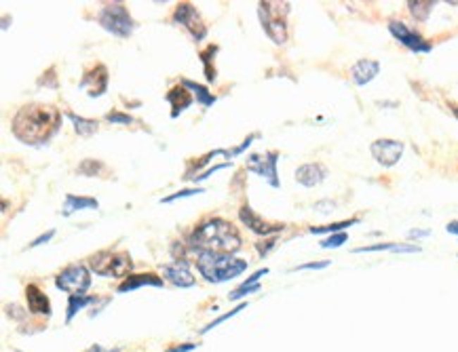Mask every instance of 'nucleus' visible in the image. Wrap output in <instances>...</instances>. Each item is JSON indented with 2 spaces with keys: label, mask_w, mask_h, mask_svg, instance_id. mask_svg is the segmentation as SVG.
<instances>
[{
  "label": "nucleus",
  "mask_w": 458,
  "mask_h": 352,
  "mask_svg": "<svg viewBox=\"0 0 458 352\" xmlns=\"http://www.w3.org/2000/svg\"><path fill=\"white\" fill-rule=\"evenodd\" d=\"M378 72H380V63L374 61V59H361V61H357V63L351 68V76H353V80H355L359 87H364V84H368L370 80H374V78L378 76Z\"/></svg>",
  "instance_id": "dca6fc26"
},
{
  "label": "nucleus",
  "mask_w": 458,
  "mask_h": 352,
  "mask_svg": "<svg viewBox=\"0 0 458 352\" xmlns=\"http://www.w3.org/2000/svg\"><path fill=\"white\" fill-rule=\"evenodd\" d=\"M372 156L383 165V167H393L402 154H404V144L397 142V139H376L372 146Z\"/></svg>",
  "instance_id": "9d476101"
},
{
  "label": "nucleus",
  "mask_w": 458,
  "mask_h": 352,
  "mask_svg": "<svg viewBox=\"0 0 458 352\" xmlns=\"http://www.w3.org/2000/svg\"><path fill=\"white\" fill-rule=\"evenodd\" d=\"M197 270L201 277L209 283H224L241 272L247 270V262L233 258L228 253H209V251H199L197 253Z\"/></svg>",
  "instance_id": "7ed1b4c3"
},
{
  "label": "nucleus",
  "mask_w": 458,
  "mask_h": 352,
  "mask_svg": "<svg viewBox=\"0 0 458 352\" xmlns=\"http://www.w3.org/2000/svg\"><path fill=\"white\" fill-rule=\"evenodd\" d=\"M433 6H435L433 0H410V2H408L410 13H412L419 21H427V17H429V13L433 11Z\"/></svg>",
  "instance_id": "5701e85b"
},
{
  "label": "nucleus",
  "mask_w": 458,
  "mask_h": 352,
  "mask_svg": "<svg viewBox=\"0 0 458 352\" xmlns=\"http://www.w3.org/2000/svg\"><path fill=\"white\" fill-rule=\"evenodd\" d=\"M427 234H429V230H412V232H410L412 239H416V237H427Z\"/></svg>",
  "instance_id": "ea45409f"
},
{
  "label": "nucleus",
  "mask_w": 458,
  "mask_h": 352,
  "mask_svg": "<svg viewBox=\"0 0 458 352\" xmlns=\"http://www.w3.org/2000/svg\"><path fill=\"white\" fill-rule=\"evenodd\" d=\"M201 192H203L201 188H188V190H180V192H175V194H171V196H165V199H163V203H165V205H169V203H173V201H178V199L194 196V194H201Z\"/></svg>",
  "instance_id": "c756f323"
},
{
  "label": "nucleus",
  "mask_w": 458,
  "mask_h": 352,
  "mask_svg": "<svg viewBox=\"0 0 458 352\" xmlns=\"http://www.w3.org/2000/svg\"><path fill=\"white\" fill-rule=\"evenodd\" d=\"M277 161H279V154L277 152H266V154H252L245 163V167L260 175V177H266L268 184L273 188H279V177H277Z\"/></svg>",
  "instance_id": "1a4fd4ad"
},
{
  "label": "nucleus",
  "mask_w": 458,
  "mask_h": 352,
  "mask_svg": "<svg viewBox=\"0 0 458 352\" xmlns=\"http://www.w3.org/2000/svg\"><path fill=\"white\" fill-rule=\"evenodd\" d=\"M173 21L184 25L194 40H203L205 34H207V25L201 17V13L190 4V2H182L175 6V13H173Z\"/></svg>",
  "instance_id": "6e6552de"
},
{
  "label": "nucleus",
  "mask_w": 458,
  "mask_h": 352,
  "mask_svg": "<svg viewBox=\"0 0 458 352\" xmlns=\"http://www.w3.org/2000/svg\"><path fill=\"white\" fill-rule=\"evenodd\" d=\"M182 84L188 87V89L197 95V101H199L201 106H213V103H216V95H211L203 84H197V82H192V80H182Z\"/></svg>",
  "instance_id": "b1692460"
},
{
  "label": "nucleus",
  "mask_w": 458,
  "mask_h": 352,
  "mask_svg": "<svg viewBox=\"0 0 458 352\" xmlns=\"http://www.w3.org/2000/svg\"><path fill=\"white\" fill-rule=\"evenodd\" d=\"M254 291H260V285L258 283H243L241 287H237L233 294H230V300H239L247 294H254Z\"/></svg>",
  "instance_id": "c85d7f7f"
},
{
  "label": "nucleus",
  "mask_w": 458,
  "mask_h": 352,
  "mask_svg": "<svg viewBox=\"0 0 458 352\" xmlns=\"http://www.w3.org/2000/svg\"><path fill=\"white\" fill-rule=\"evenodd\" d=\"M452 112H454V116L458 118V106H452Z\"/></svg>",
  "instance_id": "79ce46f5"
},
{
  "label": "nucleus",
  "mask_w": 458,
  "mask_h": 352,
  "mask_svg": "<svg viewBox=\"0 0 458 352\" xmlns=\"http://www.w3.org/2000/svg\"><path fill=\"white\" fill-rule=\"evenodd\" d=\"M97 169H101L99 163H95V161H85V163L78 167V173H82V175H97V173H95Z\"/></svg>",
  "instance_id": "473e14b6"
},
{
  "label": "nucleus",
  "mask_w": 458,
  "mask_h": 352,
  "mask_svg": "<svg viewBox=\"0 0 458 352\" xmlns=\"http://www.w3.org/2000/svg\"><path fill=\"white\" fill-rule=\"evenodd\" d=\"M330 262H309V264H302L298 266V270H321V268H328Z\"/></svg>",
  "instance_id": "72a5a7b5"
},
{
  "label": "nucleus",
  "mask_w": 458,
  "mask_h": 352,
  "mask_svg": "<svg viewBox=\"0 0 458 352\" xmlns=\"http://www.w3.org/2000/svg\"><path fill=\"white\" fill-rule=\"evenodd\" d=\"M389 30H391V34H393L402 44H406L410 51H414V53H429V51H431V44L425 42V38H423L421 34L412 32L406 23H402V21H391V23H389Z\"/></svg>",
  "instance_id": "9b49d317"
},
{
  "label": "nucleus",
  "mask_w": 458,
  "mask_h": 352,
  "mask_svg": "<svg viewBox=\"0 0 458 352\" xmlns=\"http://www.w3.org/2000/svg\"><path fill=\"white\" fill-rule=\"evenodd\" d=\"M326 177H328V169L319 163H309V165H302L296 169V182L307 186V188L321 184Z\"/></svg>",
  "instance_id": "2eb2a0df"
},
{
  "label": "nucleus",
  "mask_w": 458,
  "mask_h": 352,
  "mask_svg": "<svg viewBox=\"0 0 458 352\" xmlns=\"http://www.w3.org/2000/svg\"><path fill=\"white\" fill-rule=\"evenodd\" d=\"M53 237H55V230H47L42 237H38L36 241H32V243H30V247H38V245L47 243V241H49V239H53Z\"/></svg>",
  "instance_id": "f704fd0d"
},
{
  "label": "nucleus",
  "mask_w": 458,
  "mask_h": 352,
  "mask_svg": "<svg viewBox=\"0 0 458 352\" xmlns=\"http://www.w3.org/2000/svg\"><path fill=\"white\" fill-rule=\"evenodd\" d=\"M239 220L252 230V232H256V234H260V237H268V234H277V232H281L285 226L283 224H271V222H264L258 213H254L247 205L245 207H241V211H239Z\"/></svg>",
  "instance_id": "f8f14e48"
},
{
  "label": "nucleus",
  "mask_w": 458,
  "mask_h": 352,
  "mask_svg": "<svg viewBox=\"0 0 458 352\" xmlns=\"http://www.w3.org/2000/svg\"><path fill=\"white\" fill-rule=\"evenodd\" d=\"M226 167H228V165H216V167H211V169H207L205 173H201V175H199L197 180H205V177H209V175H211L213 171H220V169H226Z\"/></svg>",
  "instance_id": "c9c22d12"
},
{
  "label": "nucleus",
  "mask_w": 458,
  "mask_h": 352,
  "mask_svg": "<svg viewBox=\"0 0 458 352\" xmlns=\"http://www.w3.org/2000/svg\"><path fill=\"white\" fill-rule=\"evenodd\" d=\"M243 308H247V306H245V304H241V306H237L235 310H230V313H226V315H222L220 319H216V321H211V323H209L207 327H203V329H201V334H207L209 329H213V327H218L220 323H224V321H228V319H233V317H235V315H239V313H241Z\"/></svg>",
  "instance_id": "bb28decb"
},
{
  "label": "nucleus",
  "mask_w": 458,
  "mask_h": 352,
  "mask_svg": "<svg viewBox=\"0 0 458 352\" xmlns=\"http://www.w3.org/2000/svg\"><path fill=\"white\" fill-rule=\"evenodd\" d=\"M80 87L89 89V95H91V97L104 95L106 89H108V72H106V65L97 63L91 72H87V76L82 78Z\"/></svg>",
  "instance_id": "ddd939ff"
},
{
  "label": "nucleus",
  "mask_w": 458,
  "mask_h": 352,
  "mask_svg": "<svg viewBox=\"0 0 458 352\" xmlns=\"http://www.w3.org/2000/svg\"><path fill=\"white\" fill-rule=\"evenodd\" d=\"M167 101L173 106V108H171V118H178L180 112H184V110L192 103V97H190L188 89H184V84H180V87H173V89L167 93Z\"/></svg>",
  "instance_id": "6ab92c4d"
},
{
  "label": "nucleus",
  "mask_w": 458,
  "mask_h": 352,
  "mask_svg": "<svg viewBox=\"0 0 458 352\" xmlns=\"http://www.w3.org/2000/svg\"><path fill=\"white\" fill-rule=\"evenodd\" d=\"M97 207H99V203H97L95 199L68 194V196H66V203H63V209H61V213L68 218V215H72L74 211H82V209H97Z\"/></svg>",
  "instance_id": "aec40b11"
},
{
  "label": "nucleus",
  "mask_w": 458,
  "mask_h": 352,
  "mask_svg": "<svg viewBox=\"0 0 458 352\" xmlns=\"http://www.w3.org/2000/svg\"><path fill=\"white\" fill-rule=\"evenodd\" d=\"M106 120L118 122V125H129V122H133V118H131L129 114H123V112H108V114H106Z\"/></svg>",
  "instance_id": "2f4dec72"
},
{
  "label": "nucleus",
  "mask_w": 458,
  "mask_h": 352,
  "mask_svg": "<svg viewBox=\"0 0 458 352\" xmlns=\"http://www.w3.org/2000/svg\"><path fill=\"white\" fill-rule=\"evenodd\" d=\"M446 230H448L450 234H458V222H450V224L446 226Z\"/></svg>",
  "instance_id": "58836bf2"
},
{
  "label": "nucleus",
  "mask_w": 458,
  "mask_h": 352,
  "mask_svg": "<svg viewBox=\"0 0 458 352\" xmlns=\"http://www.w3.org/2000/svg\"><path fill=\"white\" fill-rule=\"evenodd\" d=\"M87 352H118V348H114V351H104L99 344H95V346H91V348H89Z\"/></svg>",
  "instance_id": "a19ab883"
},
{
  "label": "nucleus",
  "mask_w": 458,
  "mask_h": 352,
  "mask_svg": "<svg viewBox=\"0 0 458 352\" xmlns=\"http://www.w3.org/2000/svg\"><path fill=\"white\" fill-rule=\"evenodd\" d=\"M197 348V344H182V346H173L169 348V352H190Z\"/></svg>",
  "instance_id": "4c0bfd02"
},
{
  "label": "nucleus",
  "mask_w": 458,
  "mask_h": 352,
  "mask_svg": "<svg viewBox=\"0 0 458 352\" xmlns=\"http://www.w3.org/2000/svg\"><path fill=\"white\" fill-rule=\"evenodd\" d=\"M188 245L194 247L197 251L233 256L235 251L241 249L243 241L239 230L230 222L220 218H209L194 228V232L188 237Z\"/></svg>",
  "instance_id": "f03ea898"
},
{
  "label": "nucleus",
  "mask_w": 458,
  "mask_h": 352,
  "mask_svg": "<svg viewBox=\"0 0 458 352\" xmlns=\"http://www.w3.org/2000/svg\"><path fill=\"white\" fill-rule=\"evenodd\" d=\"M66 116L72 120V125H74V129H76V133L80 137H91L97 131V122L91 120V118H82V116H76L72 112H66Z\"/></svg>",
  "instance_id": "4be33fe9"
},
{
  "label": "nucleus",
  "mask_w": 458,
  "mask_h": 352,
  "mask_svg": "<svg viewBox=\"0 0 458 352\" xmlns=\"http://www.w3.org/2000/svg\"><path fill=\"white\" fill-rule=\"evenodd\" d=\"M163 277L175 285V287H192L194 285V275H190V270L186 268L184 262H173V264H165L163 266Z\"/></svg>",
  "instance_id": "4468645a"
},
{
  "label": "nucleus",
  "mask_w": 458,
  "mask_h": 352,
  "mask_svg": "<svg viewBox=\"0 0 458 352\" xmlns=\"http://www.w3.org/2000/svg\"><path fill=\"white\" fill-rule=\"evenodd\" d=\"M55 285L70 296H85L91 285V275L82 264H72L55 277Z\"/></svg>",
  "instance_id": "0eeeda50"
},
{
  "label": "nucleus",
  "mask_w": 458,
  "mask_h": 352,
  "mask_svg": "<svg viewBox=\"0 0 458 352\" xmlns=\"http://www.w3.org/2000/svg\"><path fill=\"white\" fill-rule=\"evenodd\" d=\"M287 11H290L287 2H260L258 6L260 23L268 34V38L277 44H283L287 40V23H285Z\"/></svg>",
  "instance_id": "20e7f679"
},
{
  "label": "nucleus",
  "mask_w": 458,
  "mask_h": 352,
  "mask_svg": "<svg viewBox=\"0 0 458 352\" xmlns=\"http://www.w3.org/2000/svg\"><path fill=\"white\" fill-rule=\"evenodd\" d=\"M275 243H277V239H271L266 245H258V251H260V256H266V253H268V249H271V247H275Z\"/></svg>",
  "instance_id": "e433bc0d"
},
{
  "label": "nucleus",
  "mask_w": 458,
  "mask_h": 352,
  "mask_svg": "<svg viewBox=\"0 0 458 352\" xmlns=\"http://www.w3.org/2000/svg\"><path fill=\"white\" fill-rule=\"evenodd\" d=\"M61 127V114L55 106H44V103H30L23 106L13 122L11 131L13 135L30 146H40L47 139H51L57 129Z\"/></svg>",
  "instance_id": "f257e3e1"
},
{
  "label": "nucleus",
  "mask_w": 458,
  "mask_h": 352,
  "mask_svg": "<svg viewBox=\"0 0 458 352\" xmlns=\"http://www.w3.org/2000/svg\"><path fill=\"white\" fill-rule=\"evenodd\" d=\"M99 25L104 30H108L110 34L118 36V38H127L133 34V27H135V21L133 17L129 15V11L118 4V2H112V4H106L99 13Z\"/></svg>",
  "instance_id": "423d86ee"
},
{
  "label": "nucleus",
  "mask_w": 458,
  "mask_h": 352,
  "mask_svg": "<svg viewBox=\"0 0 458 352\" xmlns=\"http://www.w3.org/2000/svg\"><path fill=\"white\" fill-rule=\"evenodd\" d=\"M25 300H27L30 313H34V315H51L49 298H47L36 285H27V287H25Z\"/></svg>",
  "instance_id": "a211bd4d"
},
{
  "label": "nucleus",
  "mask_w": 458,
  "mask_h": 352,
  "mask_svg": "<svg viewBox=\"0 0 458 352\" xmlns=\"http://www.w3.org/2000/svg\"><path fill=\"white\" fill-rule=\"evenodd\" d=\"M349 239H347V234L345 232H338V234H332L328 241H321V247L323 249H332V247H340V245H345Z\"/></svg>",
  "instance_id": "7c9ffc66"
},
{
  "label": "nucleus",
  "mask_w": 458,
  "mask_h": 352,
  "mask_svg": "<svg viewBox=\"0 0 458 352\" xmlns=\"http://www.w3.org/2000/svg\"><path fill=\"white\" fill-rule=\"evenodd\" d=\"M359 220H347V222H338V224H332V226H313L311 232L313 234H326V232H336V230H345L353 224H357Z\"/></svg>",
  "instance_id": "a878e982"
},
{
  "label": "nucleus",
  "mask_w": 458,
  "mask_h": 352,
  "mask_svg": "<svg viewBox=\"0 0 458 352\" xmlns=\"http://www.w3.org/2000/svg\"><path fill=\"white\" fill-rule=\"evenodd\" d=\"M372 251H402V253H416L421 251L416 245H400V243H378V245H368L359 247L357 253H372Z\"/></svg>",
  "instance_id": "412c9836"
},
{
  "label": "nucleus",
  "mask_w": 458,
  "mask_h": 352,
  "mask_svg": "<svg viewBox=\"0 0 458 352\" xmlns=\"http://www.w3.org/2000/svg\"><path fill=\"white\" fill-rule=\"evenodd\" d=\"M144 285H150V287H163V279H159V277L152 275V272L131 275L129 279H125V281L118 285V294H129V291H135L137 287H144Z\"/></svg>",
  "instance_id": "f3484780"
},
{
  "label": "nucleus",
  "mask_w": 458,
  "mask_h": 352,
  "mask_svg": "<svg viewBox=\"0 0 458 352\" xmlns=\"http://www.w3.org/2000/svg\"><path fill=\"white\" fill-rule=\"evenodd\" d=\"M89 266L95 275L101 277H114V279H129L131 275V258L127 253H112V251H99L93 258H89Z\"/></svg>",
  "instance_id": "39448f33"
},
{
  "label": "nucleus",
  "mask_w": 458,
  "mask_h": 352,
  "mask_svg": "<svg viewBox=\"0 0 458 352\" xmlns=\"http://www.w3.org/2000/svg\"><path fill=\"white\" fill-rule=\"evenodd\" d=\"M93 302H95V298H89V296H70V302H68V317H66V321L70 323L78 310H82L87 304H93Z\"/></svg>",
  "instance_id": "393cba45"
},
{
  "label": "nucleus",
  "mask_w": 458,
  "mask_h": 352,
  "mask_svg": "<svg viewBox=\"0 0 458 352\" xmlns=\"http://www.w3.org/2000/svg\"><path fill=\"white\" fill-rule=\"evenodd\" d=\"M213 51H218V46H209L207 51L201 53V59H203V63H205V76H207V80H216V70H213L211 63H209V57H211Z\"/></svg>",
  "instance_id": "cd10ccee"
}]
</instances>
